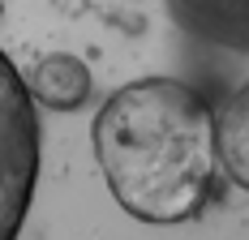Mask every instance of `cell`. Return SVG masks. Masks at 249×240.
<instances>
[{
  "label": "cell",
  "instance_id": "6da1fadb",
  "mask_svg": "<svg viewBox=\"0 0 249 240\" xmlns=\"http://www.w3.org/2000/svg\"><path fill=\"white\" fill-rule=\"evenodd\" d=\"M112 197L142 223H185L219 193L215 112L172 77H142L107 99L90 129Z\"/></svg>",
  "mask_w": 249,
  "mask_h": 240
},
{
  "label": "cell",
  "instance_id": "7a4b0ae2",
  "mask_svg": "<svg viewBox=\"0 0 249 240\" xmlns=\"http://www.w3.org/2000/svg\"><path fill=\"white\" fill-rule=\"evenodd\" d=\"M39 180V116L22 73L0 51V240L18 236Z\"/></svg>",
  "mask_w": 249,
  "mask_h": 240
},
{
  "label": "cell",
  "instance_id": "3957f363",
  "mask_svg": "<svg viewBox=\"0 0 249 240\" xmlns=\"http://www.w3.org/2000/svg\"><path fill=\"white\" fill-rule=\"evenodd\" d=\"M176 17L215 48L249 51V0H176Z\"/></svg>",
  "mask_w": 249,
  "mask_h": 240
},
{
  "label": "cell",
  "instance_id": "277c9868",
  "mask_svg": "<svg viewBox=\"0 0 249 240\" xmlns=\"http://www.w3.org/2000/svg\"><path fill=\"white\" fill-rule=\"evenodd\" d=\"M30 99H39V103H48L56 112H69V107H82L86 95H90V69L69 56V51H52L43 56L30 77H22Z\"/></svg>",
  "mask_w": 249,
  "mask_h": 240
},
{
  "label": "cell",
  "instance_id": "5b68a950",
  "mask_svg": "<svg viewBox=\"0 0 249 240\" xmlns=\"http://www.w3.org/2000/svg\"><path fill=\"white\" fill-rule=\"evenodd\" d=\"M215 154L219 168L241 189H249V82L232 90V99L215 112Z\"/></svg>",
  "mask_w": 249,
  "mask_h": 240
}]
</instances>
